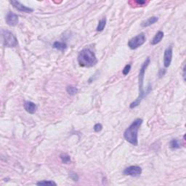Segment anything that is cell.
<instances>
[{"instance_id":"6da1fadb","label":"cell","mask_w":186,"mask_h":186,"mask_svg":"<svg viewBox=\"0 0 186 186\" xmlns=\"http://www.w3.org/2000/svg\"><path fill=\"white\" fill-rule=\"evenodd\" d=\"M150 58H147L145 60L143 63L142 66H141L140 69L139 75H138V87H139V95L137 97L136 100L129 105V108L131 109H133L136 108L140 104L141 101L145 97H146V94H145V90L143 88V84H144V78H145V73L146 71L147 68L148 67L149 64H150Z\"/></svg>"},{"instance_id":"7a4b0ae2","label":"cell","mask_w":186,"mask_h":186,"mask_svg":"<svg viewBox=\"0 0 186 186\" xmlns=\"http://www.w3.org/2000/svg\"><path fill=\"white\" fill-rule=\"evenodd\" d=\"M143 122L142 119H136L127 127L124 132V137L132 145H138V131Z\"/></svg>"},{"instance_id":"3957f363","label":"cell","mask_w":186,"mask_h":186,"mask_svg":"<svg viewBox=\"0 0 186 186\" xmlns=\"http://www.w3.org/2000/svg\"><path fill=\"white\" fill-rule=\"evenodd\" d=\"M77 61L81 67L90 68L95 66L98 63V59L95 53L90 48H84L79 52Z\"/></svg>"},{"instance_id":"277c9868","label":"cell","mask_w":186,"mask_h":186,"mask_svg":"<svg viewBox=\"0 0 186 186\" xmlns=\"http://www.w3.org/2000/svg\"><path fill=\"white\" fill-rule=\"evenodd\" d=\"M2 42L5 47L12 48L18 46V39L16 36L8 30L2 29Z\"/></svg>"},{"instance_id":"5b68a950","label":"cell","mask_w":186,"mask_h":186,"mask_svg":"<svg viewBox=\"0 0 186 186\" xmlns=\"http://www.w3.org/2000/svg\"><path fill=\"white\" fill-rule=\"evenodd\" d=\"M145 41H146L145 35L143 33H140L129 39L127 45L131 50H136L140 46H142Z\"/></svg>"},{"instance_id":"8992f818","label":"cell","mask_w":186,"mask_h":186,"mask_svg":"<svg viewBox=\"0 0 186 186\" xmlns=\"http://www.w3.org/2000/svg\"><path fill=\"white\" fill-rule=\"evenodd\" d=\"M123 174L124 175L131 176V177H139L142 174V168L136 165L129 166L124 169Z\"/></svg>"},{"instance_id":"52a82bcc","label":"cell","mask_w":186,"mask_h":186,"mask_svg":"<svg viewBox=\"0 0 186 186\" xmlns=\"http://www.w3.org/2000/svg\"><path fill=\"white\" fill-rule=\"evenodd\" d=\"M5 21L8 26H16L19 23V17L15 13L9 11L6 15Z\"/></svg>"},{"instance_id":"ba28073f","label":"cell","mask_w":186,"mask_h":186,"mask_svg":"<svg viewBox=\"0 0 186 186\" xmlns=\"http://www.w3.org/2000/svg\"><path fill=\"white\" fill-rule=\"evenodd\" d=\"M10 4L13 6V7L15 8V10H17L19 12H21V13H31L34 12V10L32 9V8L26 7V5H23V4L21 3L20 2H18V1H15V0H13V1H10Z\"/></svg>"},{"instance_id":"9c48e42d","label":"cell","mask_w":186,"mask_h":186,"mask_svg":"<svg viewBox=\"0 0 186 186\" xmlns=\"http://www.w3.org/2000/svg\"><path fill=\"white\" fill-rule=\"evenodd\" d=\"M172 46H169L164 52V66L165 68H168L170 66L172 60Z\"/></svg>"},{"instance_id":"30bf717a","label":"cell","mask_w":186,"mask_h":186,"mask_svg":"<svg viewBox=\"0 0 186 186\" xmlns=\"http://www.w3.org/2000/svg\"><path fill=\"white\" fill-rule=\"evenodd\" d=\"M24 108L30 114H34L37 111V105L31 101H26L23 105Z\"/></svg>"},{"instance_id":"8fae6325","label":"cell","mask_w":186,"mask_h":186,"mask_svg":"<svg viewBox=\"0 0 186 186\" xmlns=\"http://www.w3.org/2000/svg\"><path fill=\"white\" fill-rule=\"evenodd\" d=\"M158 21H159V18L156 17V16H152V17L149 18L148 19H147L146 21H143L142 23H141V26L143 28L148 27V26H150L151 25H153V24H154L155 23H156Z\"/></svg>"},{"instance_id":"7c38bea8","label":"cell","mask_w":186,"mask_h":186,"mask_svg":"<svg viewBox=\"0 0 186 186\" xmlns=\"http://www.w3.org/2000/svg\"><path fill=\"white\" fill-rule=\"evenodd\" d=\"M164 32L161 31H159L156 34V35L154 36V37L153 38V39L151 40V44H152V45H156V44L160 43L161 41L164 38Z\"/></svg>"},{"instance_id":"4fadbf2b","label":"cell","mask_w":186,"mask_h":186,"mask_svg":"<svg viewBox=\"0 0 186 186\" xmlns=\"http://www.w3.org/2000/svg\"><path fill=\"white\" fill-rule=\"evenodd\" d=\"M52 46H53L55 49L59 50V51H64V50H66V48H67V44H66V43L59 41L55 42Z\"/></svg>"},{"instance_id":"5bb4252c","label":"cell","mask_w":186,"mask_h":186,"mask_svg":"<svg viewBox=\"0 0 186 186\" xmlns=\"http://www.w3.org/2000/svg\"><path fill=\"white\" fill-rule=\"evenodd\" d=\"M169 147L172 149H180L182 147V143L178 139H173L169 143Z\"/></svg>"},{"instance_id":"9a60e30c","label":"cell","mask_w":186,"mask_h":186,"mask_svg":"<svg viewBox=\"0 0 186 186\" xmlns=\"http://www.w3.org/2000/svg\"><path fill=\"white\" fill-rule=\"evenodd\" d=\"M106 23H107V20L106 18H103V19H101L99 21L98 26H97L96 28V31L98 32H101L103 31L105 29V27H106Z\"/></svg>"},{"instance_id":"2e32d148","label":"cell","mask_w":186,"mask_h":186,"mask_svg":"<svg viewBox=\"0 0 186 186\" xmlns=\"http://www.w3.org/2000/svg\"><path fill=\"white\" fill-rule=\"evenodd\" d=\"M60 159H61L62 162L65 164H68L71 162V156L67 153H61L60 156Z\"/></svg>"},{"instance_id":"e0dca14e","label":"cell","mask_w":186,"mask_h":186,"mask_svg":"<svg viewBox=\"0 0 186 186\" xmlns=\"http://www.w3.org/2000/svg\"><path fill=\"white\" fill-rule=\"evenodd\" d=\"M66 92H68V94L69 95L74 96L78 92V89L77 87H76L74 86L69 85L66 87Z\"/></svg>"},{"instance_id":"ac0fdd59","label":"cell","mask_w":186,"mask_h":186,"mask_svg":"<svg viewBox=\"0 0 186 186\" xmlns=\"http://www.w3.org/2000/svg\"><path fill=\"white\" fill-rule=\"evenodd\" d=\"M37 185H57V183L52 180H42L36 183Z\"/></svg>"},{"instance_id":"d6986e66","label":"cell","mask_w":186,"mask_h":186,"mask_svg":"<svg viewBox=\"0 0 186 186\" xmlns=\"http://www.w3.org/2000/svg\"><path fill=\"white\" fill-rule=\"evenodd\" d=\"M131 67H132V66H131V65H130V64H127V65H126V66H124V68H123V70H122V74H124V76H127V74H128L129 73V71H130Z\"/></svg>"},{"instance_id":"ffe728a7","label":"cell","mask_w":186,"mask_h":186,"mask_svg":"<svg viewBox=\"0 0 186 186\" xmlns=\"http://www.w3.org/2000/svg\"><path fill=\"white\" fill-rule=\"evenodd\" d=\"M102 129H103V125L101 124H100V123H98V124H96L94 126L95 132H100V131L102 130Z\"/></svg>"},{"instance_id":"44dd1931","label":"cell","mask_w":186,"mask_h":186,"mask_svg":"<svg viewBox=\"0 0 186 186\" xmlns=\"http://www.w3.org/2000/svg\"><path fill=\"white\" fill-rule=\"evenodd\" d=\"M69 176H70L71 178L74 181H78L79 177H78V175H76V173H74V172H71V173L69 174Z\"/></svg>"},{"instance_id":"7402d4cb","label":"cell","mask_w":186,"mask_h":186,"mask_svg":"<svg viewBox=\"0 0 186 186\" xmlns=\"http://www.w3.org/2000/svg\"><path fill=\"white\" fill-rule=\"evenodd\" d=\"M166 73H167V70L164 69H164H160V70H159V78H161V77H162V76H164Z\"/></svg>"},{"instance_id":"603a6c76","label":"cell","mask_w":186,"mask_h":186,"mask_svg":"<svg viewBox=\"0 0 186 186\" xmlns=\"http://www.w3.org/2000/svg\"><path fill=\"white\" fill-rule=\"evenodd\" d=\"M135 3L137 4V5L143 6L144 5H146L147 2L145 1H141V0H137V1L135 2Z\"/></svg>"}]
</instances>
